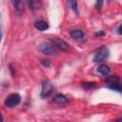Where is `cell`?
I'll list each match as a JSON object with an SVG mask.
<instances>
[{
    "label": "cell",
    "instance_id": "cell-7",
    "mask_svg": "<svg viewBox=\"0 0 122 122\" xmlns=\"http://www.w3.org/2000/svg\"><path fill=\"white\" fill-rule=\"evenodd\" d=\"M71 37L73 39V40H76V41H81L83 40L85 34L84 32L81 30H71Z\"/></svg>",
    "mask_w": 122,
    "mask_h": 122
},
{
    "label": "cell",
    "instance_id": "cell-13",
    "mask_svg": "<svg viewBox=\"0 0 122 122\" xmlns=\"http://www.w3.org/2000/svg\"><path fill=\"white\" fill-rule=\"evenodd\" d=\"M14 7L17 9V10H20L21 9V5H22V2L21 1H15V2H12Z\"/></svg>",
    "mask_w": 122,
    "mask_h": 122
},
{
    "label": "cell",
    "instance_id": "cell-3",
    "mask_svg": "<svg viewBox=\"0 0 122 122\" xmlns=\"http://www.w3.org/2000/svg\"><path fill=\"white\" fill-rule=\"evenodd\" d=\"M38 49L42 53H44L46 55H51V54L55 53V49H54V46L51 42L44 41L39 45Z\"/></svg>",
    "mask_w": 122,
    "mask_h": 122
},
{
    "label": "cell",
    "instance_id": "cell-5",
    "mask_svg": "<svg viewBox=\"0 0 122 122\" xmlns=\"http://www.w3.org/2000/svg\"><path fill=\"white\" fill-rule=\"evenodd\" d=\"M51 42L53 44L54 47L60 49V50L63 51H68L70 50V46H69V44H68L66 41H64L63 39H61V38L53 37V38H51Z\"/></svg>",
    "mask_w": 122,
    "mask_h": 122
},
{
    "label": "cell",
    "instance_id": "cell-14",
    "mask_svg": "<svg viewBox=\"0 0 122 122\" xmlns=\"http://www.w3.org/2000/svg\"><path fill=\"white\" fill-rule=\"evenodd\" d=\"M102 4H103V1H97V2L95 3V8H96V9H100L101 6H102Z\"/></svg>",
    "mask_w": 122,
    "mask_h": 122
},
{
    "label": "cell",
    "instance_id": "cell-2",
    "mask_svg": "<svg viewBox=\"0 0 122 122\" xmlns=\"http://www.w3.org/2000/svg\"><path fill=\"white\" fill-rule=\"evenodd\" d=\"M21 102V96L18 93H11L5 99V106L8 108H13L17 105H19Z\"/></svg>",
    "mask_w": 122,
    "mask_h": 122
},
{
    "label": "cell",
    "instance_id": "cell-18",
    "mask_svg": "<svg viewBox=\"0 0 122 122\" xmlns=\"http://www.w3.org/2000/svg\"><path fill=\"white\" fill-rule=\"evenodd\" d=\"M116 122H122V117H121V118H118V119L116 120Z\"/></svg>",
    "mask_w": 122,
    "mask_h": 122
},
{
    "label": "cell",
    "instance_id": "cell-17",
    "mask_svg": "<svg viewBox=\"0 0 122 122\" xmlns=\"http://www.w3.org/2000/svg\"><path fill=\"white\" fill-rule=\"evenodd\" d=\"M95 35H96V36H102V35H104V32H103V31L96 32V33H95Z\"/></svg>",
    "mask_w": 122,
    "mask_h": 122
},
{
    "label": "cell",
    "instance_id": "cell-9",
    "mask_svg": "<svg viewBox=\"0 0 122 122\" xmlns=\"http://www.w3.org/2000/svg\"><path fill=\"white\" fill-rule=\"evenodd\" d=\"M34 27L36 30H40V31H44L46 30L49 29V24L47 21H44V20H38L34 23Z\"/></svg>",
    "mask_w": 122,
    "mask_h": 122
},
{
    "label": "cell",
    "instance_id": "cell-4",
    "mask_svg": "<svg viewBox=\"0 0 122 122\" xmlns=\"http://www.w3.org/2000/svg\"><path fill=\"white\" fill-rule=\"evenodd\" d=\"M110 55V51L109 50L106 48V47H102L100 48L97 52L95 53L94 57H93V62L94 63H99V62H102L104 61L105 59H107Z\"/></svg>",
    "mask_w": 122,
    "mask_h": 122
},
{
    "label": "cell",
    "instance_id": "cell-16",
    "mask_svg": "<svg viewBox=\"0 0 122 122\" xmlns=\"http://www.w3.org/2000/svg\"><path fill=\"white\" fill-rule=\"evenodd\" d=\"M118 33L120 34V35H122V24L119 26V28H118Z\"/></svg>",
    "mask_w": 122,
    "mask_h": 122
},
{
    "label": "cell",
    "instance_id": "cell-8",
    "mask_svg": "<svg viewBox=\"0 0 122 122\" xmlns=\"http://www.w3.org/2000/svg\"><path fill=\"white\" fill-rule=\"evenodd\" d=\"M52 101L58 105H65L68 103V98L64 95V94H61V93H58L56 95L53 96L52 98Z\"/></svg>",
    "mask_w": 122,
    "mask_h": 122
},
{
    "label": "cell",
    "instance_id": "cell-1",
    "mask_svg": "<svg viewBox=\"0 0 122 122\" xmlns=\"http://www.w3.org/2000/svg\"><path fill=\"white\" fill-rule=\"evenodd\" d=\"M106 83L111 90L122 93V82L118 76H116V75L108 76L106 79Z\"/></svg>",
    "mask_w": 122,
    "mask_h": 122
},
{
    "label": "cell",
    "instance_id": "cell-10",
    "mask_svg": "<svg viewBox=\"0 0 122 122\" xmlns=\"http://www.w3.org/2000/svg\"><path fill=\"white\" fill-rule=\"evenodd\" d=\"M97 71H98L99 73L103 74V75H108V74L111 72V69H110L109 66H107V65H105V64H102V65H100V66L97 68Z\"/></svg>",
    "mask_w": 122,
    "mask_h": 122
},
{
    "label": "cell",
    "instance_id": "cell-11",
    "mask_svg": "<svg viewBox=\"0 0 122 122\" xmlns=\"http://www.w3.org/2000/svg\"><path fill=\"white\" fill-rule=\"evenodd\" d=\"M82 87L85 88V89H93V88H96V83H94V82H85V83H82Z\"/></svg>",
    "mask_w": 122,
    "mask_h": 122
},
{
    "label": "cell",
    "instance_id": "cell-15",
    "mask_svg": "<svg viewBox=\"0 0 122 122\" xmlns=\"http://www.w3.org/2000/svg\"><path fill=\"white\" fill-rule=\"evenodd\" d=\"M42 63H43L45 66H47V67L50 66V62H49V60H42Z\"/></svg>",
    "mask_w": 122,
    "mask_h": 122
},
{
    "label": "cell",
    "instance_id": "cell-12",
    "mask_svg": "<svg viewBox=\"0 0 122 122\" xmlns=\"http://www.w3.org/2000/svg\"><path fill=\"white\" fill-rule=\"evenodd\" d=\"M69 5L71 6V10H73L75 12H77V2L76 1H70Z\"/></svg>",
    "mask_w": 122,
    "mask_h": 122
},
{
    "label": "cell",
    "instance_id": "cell-6",
    "mask_svg": "<svg viewBox=\"0 0 122 122\" xmlns=\"http://www.w3.org/2000/svg\"><path fill=\"white\" fill-rule=\"evenodd\" d=\"M53 91V86L50 81H44L42 83V89H41V92H40V96L45 98L48 97L51 92Z\"/></svg>",
    "mask_w": 122,
    "mask_h": 122
}]
</instances>
